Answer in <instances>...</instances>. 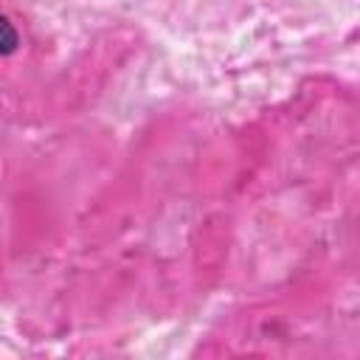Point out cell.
Wrapping results in <instances>:
<instances>
[{
  "instance_id": "obj_1",
  "label": "cell",
  "mask_w": 360,
  "mask_h": 360,
  "mask_svg": "<svg viewBox=\"0 0 360 360\" xmlns=\"http://www.w3.org/2000/svg\"><path fill=\"white\" fill-rule=\"evenodd\" d=\"M17 48V31L6 17H0V53H11Z\"/></svg>"
}]
</instances>
